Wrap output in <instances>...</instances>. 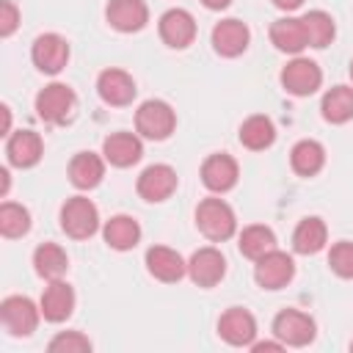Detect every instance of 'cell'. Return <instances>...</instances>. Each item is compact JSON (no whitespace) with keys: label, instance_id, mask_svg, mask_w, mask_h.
<instances>
[{"label":"cell","instance_id":"6da1fadb","mask_svg":"<svg viewBox=\"0 0 353 353\" xmlns=\"http://www.w3.org/2000/svg\"><path fill=\"white\" fill-rule=\"evenodd\" d=\"M196 226L207 240L223 243L234 234L237 218H234V210L223 199H204L196 207Z\"/></svg>","mask_w":353,"mask_h":353},{"label":"cell","instance_id":"7a4b0ae2","mask_svg":"<svg viewBox=\"0 0 353 353\" xmlns=\"http://www.w3.org/2000/svg\"><path fill=\"white\" fill-rule=\"evenodd\" d=\"M36 113L47 124H69L77 113V97L66 83H50L36 94Z\"/></svg>","mask_w":353,"mask_h":353},{"label":"cell","instance_id":"3957f363","mask_svg":"<svg viewBox=\"0 0 353 353\" xmlns=\"http://www.w3.org/2000/svg\"><path fill=\"white\" fill-rule=\"evenodd\" d=\"M61 229L72 240H85L99 229V210L85 196H72L61 207Z\"/></svg>","mask_w":353,"mask_h":353},{"label":"cell","instance_id":"277c9868","mask_svg":"<svg viewBox=\"0 0 353 353\" xmlns=\"http://www.w3.org/2000/svg\"><path fill=\"white\" fill-rule=\"evenodd\" d=\"M176 127V113L163 99H146L135 110V130L149 141H165Z\"/></svg>","mask_w":353,"mask_h":353},{"label":"cell","instance_id":"5b68a950","mask_svg":"<svg viewBox=\"0 0 353 353\" xmlns=\"http://www.w3.org/2000/svg\"><path fill=\"white\" fill-rule=\"evenodd\" d=\"M39 314H41V306H36L25 295H8L0 303V320L11 336H30L39 325Z\"/></svg>","mask_w":353,"mask_h":353},{"label":"cell","instance_id":"8992f818","mask_svg":"<svg viewBox=\"0 0 353 353\" xmlns=\"http://www.w3.org/2000/svg\"><path fill=\"white\" fill-rule=\"evenodd\" d=\"M314 320L306 312L298 309H284L273 317V334L279 342H284V347H303L314 339Z\"/></svg>","mask_w":353,"mask_h":353},{"label":"cell","instance_id":"52a82bcc","mask_svg":"<svg viewBox=\"0 0 353 353\" xmlns=\"http://www.w3.org/2000/svg\"><path fill=\"white\" fill-rule=\"evenodd\" d=\"M292 276H295V262L290 254H284L279 248L268 251L254 265V279L262 290H281L284 284L292 281Z\"/></svg>","mask_w":353,"mask_h":353},{"label":"cell","instance_id":"ba28073f","mask_svg":"<svg viewBox=\"0 0 353 353\" xmlns=\"http://www.w3.org/2000/svg\"><path fill=\"white\" fill-rule=\"evenodd\" d=\"M320 83H323V72L309 58H292L281 69V85L292 97H309L320 88Z\"/></svg>","mask_w":353,"mask_h":353},{"label":"cell","instance_id":"9c48e42d","mask_svg":"<svg viewBox=\"0 0 353 353\" xmlns=\"http://www.w3.org/2000/svg\"><path fill=\"white\" fill-rule=\"evenodd\" d=\"M30 58L39 72L58 74L69 61V41L58 33H41L30 47Z\"/></svg>","mask_w":353,"mask_h":353},{"label":"cell","instance_id":"30bf717a","mask_svg":"<svg viewBox=\"0 0 353 353\" xmlns=\"http://www.w3.org/2000/svg\"><path fill=\"white\" fill-rule=\"evenodd\" d=\"M135 188L143 201H165L176 190V171L165 163H154L141 171Z\"/></svg>","mask_w":353,"mask_h":353},{"label":"cell","instance_id":"8fae6325","mask_svg":"<svg viewBox=\"0 0 353 353\" xmlns=\"http://www.w3.org/2000/svg\"><path fill=\"white\" fill-rule=\"evenodd\" d=\"M223 273H226V259L212 245H204V248L193 251V256L188 259V276L199 287H215L223 279Z\"/></svg>","mask_w":353,"mask_h":353},{"label":"cell","instance_id":"7c38bea8","mask_svg":"<svg viewBox=\"0 0 353 353\" xmlns=\"http://www.w3.org/2000/svg\"><path fill=\"white\" fill-rule=\"evenodd\" d=\"M237 176H240V168H237V160L229 157L226 152H218V154H210L204 163H201V182L204 188H210L212 193H226L237 185Z\"/></svg>","mask_w":353,"mask_h":353},{"label":"cell","instance_id":"4fadbf2b","mask_svg":"<svg viewBox=\"0 0 353 353\" xmlns=\"http://www.w3.org/2000/svg\"><path fill=\"white\" fill-rule=\"evenodd\" d=\"M157 28H160V39L168 47H174V50H185L196 39V19L185 8H168L160 17V25Z\"/></svg>","mask_w":353,"mask_h":353},{"label":"cell","instance_id":"5bb4252c","mask_svg":"<svg viewBox=\"0 0 353 353\" xmlns=\"http://www.w3.org/2000/svg\"><path fill=\"white\" fill-rule=\"evenodd\" d=\"M218 334H221L229 345L245 347V345H251L254 336H256V320H254V314H251L248 309L232 306V309H226V312L221 314V320H218Z\"/></svg>","mask_w":353,"mask_h":353},{"label":"cell","instance_id":"9a60e30c","mask_svg":"<svg viewBox=\"0 0 353 353\" xmlns=\"http://www.w3.org/2000/svg\"><path fill=\"white\" fill-rule=\"evenodd\" d=\"M97 91L102 97V102L113 105V108H124L135 99V80L124 72V69H105L97 77Z\"/></svg>","mask_w":353,"mask_h":353},{"label":"cell","instance_id":"2e32d148","mask_svg":"<svg viewBox=\"0 0 353 353\" xmlns=\"http://www.w3.org/2000/svg\"><path fill=\"white\" fill-rule=\"evenodd\" d=\"M248 41H251V33L240 19H221L212 28V47L223 58H237L240 52H245Z\"/></svg>","mask_w":353,"mask_h":353},{"label":"cell","instance_id":"e0dca14e","mask_svg":"<svg viewBox=\"0 0 353 353\" xmlns=\"http://www.w3.org/2000/svg\"><path fill=\"white\" fill-rule=\"evenodd\" d=\"M41 152H44V143L39 138V132L33 130H19V132H11L8 141H6V157L14 168H30L41 160Z\"/></svg>","mask_w":353,"mask_h":353},{"label":"cell","instance_id":"ac0fdd59","mask_svg":"<svg viewBox=\"0 0 353 353\" xmlns=\"http://www.w3.org/2000/svg\"><path fill=\"white\" fill-rule=\"evenodd\" d=\"M146 270L157 279V281H165V284H174L179 281L185 273H188V262L168 245H152L146 251Z\"/></svg>","mask_w":353,"mask_h":353},{"label":"cell","instance_id":"d6986e66","mask_svg":"<svg viewBox=\"0 0 353 353\" xmlns=\"http://www.w3.org/2000/svg\"><path fill=\"white\" fill-rule=\"evenodd\" d=\"M110 28L121 33H135L149 22V8L143 0H110L105 8Z\"/></svg>","mask_w":353,"mask_h":353},{"label":"cell","instance_id":"ffe728a7","mask_svg":"<svg viewBox=\"0 0 353 353\" xmlns=\"http://www.w3.org/2000/svg\"><path fill=\"white\" fill-rule=\"evenodd\" d=\"M39 306H41L44 320H50V323H63V320L74 312V290H72L63 279H55V281H50L47 290L41 292Z\"/></svg>","mask_w":353,"mask_h":353},{"label":"cell","instance_id":"44dd1931","mask_svg":"<svg viewBox=\"0 0 353 353\" xmlns=\"http://www.w3.org/2000/svg\"><path fill=\"white\" fill-rule=\"evenodd\" d=\"M102 154L110 165L116 168H127V165H135L143 154V143L138 135L132 132H113L102 141Z\"/></svg>","mask_w":353,"mask_h":353},{"label":"cell","instance_id":"7402d4cb","mask_svg":"<svg viewBox=\"0 0 353 353\" xmlns=\"http://www.w3.org/2000/svg\"><path fill=\"white\" fill-rule=\"evenodd\" d=\"M105 176V163L94 152H77L69 163V182L80 190H91L102 182Z\"/></svg>","mask_w":353,"mask_h":353},{"label":"cell","instance_id":"603a6c76","mask_svg":"<svg viewBox=\"0 0 353 353\" xmlns=\"http://www.w3.org/2000/svg\"><path fill=\"white\" fill-rule=\"evenodd\" d=\"M270 41L276 44V50H281V52H292V55H298L301 50L309 47L303 22L295 19V17L276 19V22L270 25Z\"/></svg>","mask_w":353,"mask_h":353},{"label":"cell","instance_id":"cb8c5ba5","mask_svg":"<svg viewBox=\"0 0 353 353\" xmlns=\"http://www.w3.org/2000/svg\"><path fill=\"white\" fill-rule=\"evenodd\" d=\"M102 234H105V243H108L110 248H116V251H130V248H135L138 240H141V226H138V221L130 218V215H113L110 221H105Z\"/></svg>","mask_w":353,"mask_h":353},{"label":"cell","instance_id":"d4e9b609","mask_svg":"<svg viewBox=\"0 0 353 353\" xmlns=\"http://www.w3.org/2000/svg\"><path fill=\"white\" fill-rule=\"evenodd\" d=\"M290 165L301 176H314L325 165V149H323V143H317L312 138L298 141L292 146V152H290Z\"/></svg>","mask_w":353,"mask_h":353},{"label":"cell","instance_id":"484cf974","mask_svg":"<svg viewBox=\"0 0 353 353\" xmlns=\"http://www.w3.org/2000/svg\"><path fill=\"white\" fill-rule=\"evenodd\" d=\"M33 268L41 279L47 281H55V279H63L66 268H69V256L61 245L55 243H41L36 251H33Z\"/></svg>","mask_w":353,"mask_h":353},{"label":"cell","instance_id":"4316f807","mask_svg":"<svg viewBox=\"0 0 353 353\" xmlns=\"http://www.w3.org/2000/svg\"><path fill=\"white\" fill-rule=\"evenodd\" d=\"M323 119L331 124H345L353 119V88L350 85H334L323 94L320 102Z\"/></svg>","mask_w":353,"mask_h":353},{"label":"cell","instance_id":"83f0119b","mask_svg":"<svg viewBox=\"0 0 353 353\" xmlns=\"http://www.w3.org/2000/svg\"><path fill=\"white\" fill-rule=\"evenodd\" d=\"M325 237H328V229L323 223V218L312 215V218H303L295 232H292V248L298 254H317L323 245H325Z\"/></svg>","mask_w":353,"mask_h":353},{"label":"cell","instance_id":"f1b7e54d","mask_svg":"<svg viewBox=\"0 0 353 353\" xmlns=\"http://www.w3.org/2000/svg\"><path fill=\"white\" fill-rule=\"evenodd\" d=\"M276 141V127L268 116H248L243 124H240V143L251 152H259V149H268L270 143Z\"/></svg>","mask_w":353,"mask_h":353},{"label":"cell","instance_id":"f546056e","mask_svg":"<svg viewBox=\"0 0 353 353\" xmlns=\"http://www.w3.org/2000/svg\"><path fill=\"white\" fill-rule=\"evenodd\" d=\"M240 254L243 256H248V259H259V256H265L268 251H273L276 248V234H273V229L270 226H262V223H254V226H245L243 232H240Z\"/></svg>","mask_w":353,"mask_h":353},{"label":"cell","instance_id":"4dcf8cb0","mask_svg":"<svg viewBox=\"0 0 353 353\" xmlns=\"http://www.w3.org/2000/svg\"><path fill=\"white\" fill-rule=\"evenodd\" d=\"M301 22H303L309 47H314V50H325V47L334 41L336 28H334L331 14H325V11H309V14L301 17Z\"/></svg>","mask_w":353,"mask_h":353},{"label":"cell","instance_id":"1f68e13d","mask_svg":"<svg viewBox=\"0 0 353 353\" xmlns=\"http://www.w3.org/2000/svg\"><path fill=\"white\" fill-rule=\"evenodd\" d=\"M30 229V212L22 204L3 201L0 204V234L3 237H22Z\"/></svg>","mask_w":353,"mask_h":353},{"label":"cell","instance_id":"d6a6232c","mask_svg":"<svg viewBox=\"0 0 353 353\" xmlns=\"http://www.w3.org/2000/svg\"><path fill=\"white\" fill-rule=\"evenodd\" d=\"M47 350H52V353H88L91 350V339L83 336L80 331H61L58 336L50 339Z\"/></svg>","mask_w":353,"mask_h":353},{"label":"cell","instance_id":"836d02e7","mask_svg":"<svg viewBox=\"0 0 353 353\" xmlns=\"http://www.w3.org/2000/svg\"><path fill=\"white\" fill-rule=\"evenodd\" d=\"M328 265L336 276L353 279V243H347V240L334 243L331 251H328Z\"/></svg>","mask_w":353,"mask_h":353},{"label":"cell","instance_id":"e575fe53","mask_svg":"<svg viewBox=\"0 0 353 353\" xmlns=\"http://www.w3.org/2000/svg\"><path fill=\"white\" fill-rule=\"evenodd\" d=\"M19 25V8L11 0H0V36L8 39Z\"/></svg>","mask_w":353,"mask_h":353},{"label":"cell","instance_id":"d590c367","mask_svg":"<svg viewBox=\"0 0 353 353\" xmlns=\"http://www.w3.org/2000/svg\"><path fill=\"white\" fill-rule=\"evenodd\" d=\"M284 342H251V350L254 353H262V350H281Z\"/></svg>","mask_w":353,"mask_h":353},{"label":"cell","instance_id":"8d00e7d4","mask_svg":"<svg viewBox=\"0 0 353 353\" xmlns=\"http://www.w3.org/2000/svg\"><path fill=\"white\" fill-rule=\"evenodd\" d=\"M301 3L303 0H273V6L281 11H295V8H301Z\"/></svg>","mask_w":353,"mask_h":353},{"label":"cell","instance_id":"74e56055","mask_svg":"<svg viewBox=\"0 0 353 353\" xmlns=\"http://www.w3.org/2000/svg\"><path fill=\"white\" fill-rule=\"evenodd\" d=\"M0 113H3V135H11V110H8V105H3Z\"/></svg>","mask_w":353,"mask_h":353},{"label":"cell","instance_id":"f35d334b","mask_svg":"<svg viewBox=\"0 0 353 353\" xmlns=\"http://www.w3.org/2000/svg\"><path fill=\"white\" fill-rule=\"evenodd\" d=\"M207 8H212V11H221V8H226L232 0H201Z\"/></svg>","mask_w":353,"mask_h":353},{"label":"cell","instance_id":"ab89813d","mask_svg":"<svg viewBox=\"0 0 353 353\" xmlns=\"http://www.w3.org/2000/svg\"><path fill=\"white\" fill-rule=\"evenodd\" d=\"M6 193H8V171L3 168L0 171V196H6Z\"/></svg>","mask_w":353,"mask_h":353},{"label":"cell","instance_id":"60d3db41","mask_svg":"<svg viewBox=\"0 0 353 353\" xmlns=\"http://www.w3.org/2000/svg\"><path fill=\"white\" fill-rule=\"evenodd\" d=\"M350 80H353V61H350Z\"/></svg>","mask_w":353,"mask_h":353},{"label":"cell","instance_id":"b9f144b4","mask_svg":"<svg viewBox=\"0 0 353 353\" xmlns=\"http://www.w3.org/2000/svg\"><path fill=\"white\" fill-rule=\"evenodd\" d=\"M350 347H353V342H350Z\"/></svg>","mask_w":353,"mask_h":353}]
</instances>
